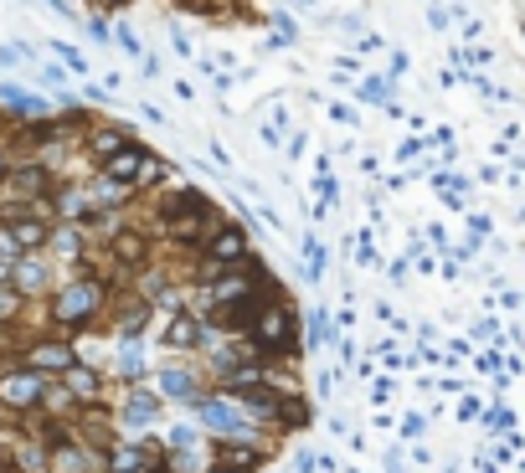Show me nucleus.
<instances>
[{"instance_id": "ddd939ff", "label": "nucleus", "mask_w": 525, "mask_h": 473, "mask_svg": "<svg viewBox=\"0 0 525 473\" xmlns=\"http://www.w3.org/2000/svg\"><path fill=\"white\" fill-rule=\"evenodd\" d=\"M52 211L42 206V211H31V216H21V222H11L6 227V237H11V247H16V258H31V252H47V242H52Z\"/></svg>"}, {"instance_id": "9b49d317", "label": "nucleus", "mask_w": 525, "mask_h": 473, "mask_svg": "<svg viewBox=\"0 0 525 473\" xmlns=\"http://www.w3.org/2000/svg\"><path fill=\"white\" fill-rule=\"evenodd\" d=\"M155 340H160V350H170V355H196L201 350V319H191V314H155Z\"/></svg>"}, {"instance_id": "4468645a", "label": "nucleus", "mask_w": 525, "mask_h": 473, "mask_svg": "<svg viewBox=\"0 0 525 473\" xmlns=\"http://www.w3.org/2000/svg\"><path fill=\"white\" fill-rule=\"evenodd\" d=\"M67 396H73L78 407H103L109 402V376H103V366H88V360H78L73 371L62 376Z\"/></svg>"}, {"instance_id": "4be33fe9", "label": "nucleus", "mask_w": 525, "mask_h": 473, "mask_svg": "<svg viewBox=\"0 0 525 473\" xmlns=\"http://www.w3.org/2000/svg\"><path fill=\"white\" fill-rule=\"evenodd\" d=\"M11 129H16V119L0 114V150H11Z\"/></svg>"}, {"instance_id": "2eb2a0df", "label": "nucleus", "mask_w": 525, "mask_h": 473, "mask_svg": "<svg viewBox=\"0 0 525 473\" xmlns=\"http://www.w3.org/2000/svg\"><path fill=\"white\" fill-rule=\"evenodd\" d=\"M150 160H155V155H150L145 144L134 139L129 150H119L114 160H103V165H98V175H109V180H119V186H129V191H134V186H139V175H145V165H150ZM134 196H139V191H134Z\"/></svg>"}, {"instance_id": "a211bd4d", "label": "nucleus", "mask_w": 525, "mask_h": 473, "mask_svg": "<svg viewBox=\"0 0 525 473\" xmlns=\"http://www.w3.org/2000/svg\"><path fill=\"white\" fill-rule=\"evenodd\" d=\"M21 314H26V299L6 283V288H0V324H21Z\"/></svg>"}, {"instance_id": "aec40b11", "label": "nucleus", "mask_w": 525, "mask_h": 473, "mask_svg": "<svg viewBox=\"0 0 525 473\" xmlns=\"http://www.w3.org/2000/svg\"><path fill=\"white\" fill-rule=\"evenodd\" d=\"M114 42H119L129 57H139V52H145V47H139V36H134V26H129V21H119V26H114Z\"/></svg>"}, {"instance_id": "5701e85b", "label": "nucleus", "mask_w": 525, "mask_h": 473, "mask_svg": "<svg viewBox=\"0 0 525 473\" xmlns=\"http://www.w3.org/2000/svg\"><path fill=\"white\" fill-rule=\"evenodd\" d=\"M289 473H314V453H294V468Z\"/></svg>"}, {"instance_id": "39448f33", "label": "nucleus", "mask_w": 525, "mask_h": 473, "mask_svg": "<svg viewBox=\"0 0 525 473\" xmlns=\"http://www.w3.org/2000/svg\"><path fill=\"white\" fill-rule=\"evenodd\" d=\"M160 422H165V402L150 381L145 386H119V402H114V427L119 432H150Z\"/></svg>"}, {"instance_id": "0eeeda50", "label": "nucleus", "mask_w": 525, "mask_h": 473, "mask_svg": "<svg viewBox=\"0 0 525 473\" xmlns=\"http://www.w3.org/2000/svg\"><path fill=\"white\" fill-rule=\"evenodd\" d=\"M150 376H155L150 386L160 391V402H181V407H191L201 391H212V381H206V376L191 366V360H165V366L150 371Z\"/></svg>"}, {"instance_id": "393cba45", "label": "nucleus", "mask_w": 525, "mask_h": 473, "mask_svg": "<svg viewBox=\"0 0 525 473\" xmlns=\"http://www.w3.org/2000/svg\"><path fill=\"white\" fill-rule=\"evenodd\" d=\"M206 473H237V468H222V463H212V468H206Z\"/></svg>"}, {"instance_id": "20e7f679", "label": "nucleus", "mask_w": 525, "mask_h": 473, "mask_svg": "<svg viewBox=\"0 0 525 473\" xmlns=\"http://www.w3.org/2000/svg\"><path fill=\"white\" fill-rule=\"evenodd\" d=\"M21 366L47 376V381H62L67 371L78 366V340H67V335H31L26 350H21Z\"/></svg>"}, {"instance_id": "6ab92c4d", "label": "nucleus", "mask_w": 525, "mask_h": 473, "mask_svg": "<svg viewBox=\"0 0 525 473\" xmlns=\"http://www.w3.org/2000/svg\"><path fill=\"white\" fill-rule=\"evenodd\" d=\"M340 335H335V324H330V314H309V345H335Z\"/></svg>"}, {"instance_id": "f257e3e1", "label": "nucleus", "mask_w": 525, "mask_h": 473, "mask_svg": "<svg viewBox=\"0 0 525 473\" xmlns=\"http://www.w3.org/2000/svg\"><path fill=\"white\" fill-rule=\"evenodd\" d=\"M109 283L93 278V273H73V278H62L52 288V299H47V319H52V330L47 335H67V340H78V330H93V324L109 314Z\"/></svg>"}, {"instance_id": "423d86ee", "label": "nucleus", "mask_w": 525, "mask_h": 473, "mask_svg": "<svg viewBox=\"0 0 525 473\" xmlns=\"http://www.w3.org/2000/svg\"><path fill=\"white\" fill-rule=\"evenodd\" d=\"M217 227H222L217 206L201 196L191 211H175V216H165V222H160V242H170V247H201V237H212Z\"/></svg>"}, {"instance_id": "7ed1b4c3", "label": "nucleus", "mask_w": 525, "mask_h": 473, "mask_svg": "<svg viewBox=\"0 0 525 473\" xmlns=\"http://www.w3.org/2000/svg\"><path fill=\"white\" fill-rule=\"evenodd\" d=\"M42 391H47V376L26 371L21 360H16V366H0V422L16 432L21 417H31L42 407Z\"/></svg>"}, {"instance_id": "f3484780", "label": "nucleus", "mask_w": 525, "mask_h": 473, "mask_svg": "<svg viewBox=\"0 0 525 473\" xmlns=\"http://www.w3.org/2000/svg\"><path fill=\"white\" fill-rule=\"evenodd\" d=\"M37 417H47V422H73V417H78V402L67 396V386H62V381H47Z\"/></svg>"}, {"instance_id": "b1692460", "label": "nucleus", "mask_w": 525, "mask_h": 473, "mask_svg": "<svg viewBox=\"0 0 525 473\" xmlns=\"http://www.w3.org/2000/svg\"><path fill=\"white\" fill-rule=\"evenodd\" d=\"M83 6H93V11L109 16V11H119V6H124V0H83Z\"/></svg>"}, {"instance_id": "9d476101", "label": "nucleus", "mask_w": 525, "mask_h": 473, "mask_svg": "<svg viewBox=\"0 0 525 473\" xmlns=\"http://www.w3.org/2000/svg\"><path fill=\"white\" fill-rule=\"evenodd\" d=\"M134 144V134L124 129V124H109V119H93L88 129H83V139H78V150H83V160L98 170L103 160H114L119 150H129Z\"/></svg>"}, {"instance_id": "1a4fd4ad", "label": "nucleus", "mask_w": 525, "mask_h": 473, "mask_svg": "<svg viewBox=\"0 0 525 473\" xmlns=\"http://www.w3.org/2000/svg\"><path fill=\"white\" fill-rule=\"evenodd\" d=\"M47 473H109V463H103V453L98 448H88L83 438H57L52 448H47Z\"/></svg>"}, {"instance_id": "412c9836", "label": "nucleus", "mask_w": 525, "mask_h": 473, "mask_svg": "<svg viewBox=\"0 0 525 473\" xmlns=\"http://www.w3.org/2000/svg\"><path fill=\"white\" fill-rule=\"evenodd\" d=\"M57 47V57H62V67H73L78 72V78H83V72H88V62H83V52L78 47H67V42H52Z\"/></svg>"}, {"instance_id": "6e6552de", "label": "nucleus", "mask_w": 525, "mask_h": 473, "mask_svg": "<svg viewBox=\"0 0 525 473\" xmlns=\"http://www.w3.org/2000/svg\"><path fill=\"white\" fill-rule=\"evenodd\" d=\"M11 288L26 299V304H47L52 299V288H57V273H52V258L47 252H31V258H16L11 263Z\"/></svg>"}, {"instance_id": "dca6fc26", "label": "nucleus", "mask_w": 525, "mask_h": 473, "mask_svg": "<svg viewBox=\"0 0 525 473\" xmlns=\"http://www.w3.org/2000/svg\"><path fill=\"white\" fill-rule=\"evenodd\" d=\"M0 108H6L11 119H47V108H52V103H47L42 93H26L21 83L6 78V83H0Z\"/></svg>"}, {"instance_id": "f03ea898", "label": "nucleus", "mask_w": 525, "mask_h": 473, "mask_svg": "<svg viewBox=\"0 0 525 473\" xmlns=\"http://www.w3.org/2000/svg\"><path fill=\"white\" fill-rule=\"evenodd\" d=\"M242 335H248L268 360H289V355H299V314L289 304H263Z\"/></svg>"}, {"instance_id": "f8f14e48", "label": "nucleus", "mask_w": 525, "mask_h": 473, "mask_svg": "<svg viewBox=\"0 0 525 473\" xmlns=\"http://www.w3.org/2000/svg\"><path fill=\"white\" fill-rule=\"evenodd\" d=\"M103 376L119 381V386H145V381H150L145 340H124V345H114V355H109V366H103Z\"/></svg>"}]
</instances>
